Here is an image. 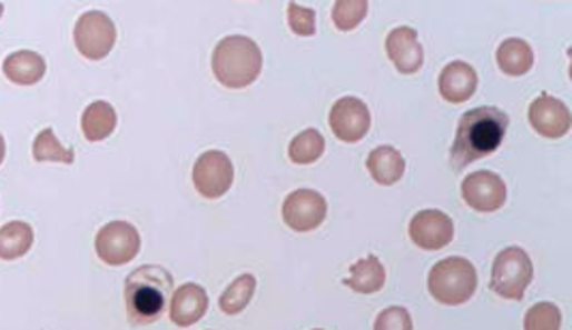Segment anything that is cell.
Listing matches in <instances>:
<instances>
[{
	"label": "cell",
	"instance_id": "obj_1",
	"mask_svg": "<svg viewBox=\"0 0 572 330\" xmlns=\"http://www.w3.org/2000/svg\"><path fill=\"white\" fill-rule=\"evenodd\" d=\"M509 122V114L493 106H483L465 112L458 120L457 136L451 150L453 168L463 170L465 166L500 149V144L506 138Z\"/></svg>",
	"mask_w": 572,
	"mask_h": 330
},
{
	"label": "cell",
	"instance_id": "obj_2",
	"mask_svg": "<svg viewBox=\"0 0 572 330\" xmlns=\"http://www.w3.org/2000/svg\"><path fill=\"white\" fill-rule=\"evenodd\" d=\"M172 294L174 279L170 270L155 264L134 270L125 283V304L129 320L134 324L157 322L172 300Z\"/></svg>",
	"mask_w": 572,
	"mask_h": 330
},
{
	"label": "cell",
	"instance_id": "obj_3",
	"mask_svg": "<svg viewBox=\"0 0 572 330\" xmlns=\"http://www.w3.org/2000/svg\"><path fill=\"white\" fill-rule=\"evenodd\" d=\"M259 46L245 34H229L213 52V73L226 89H247L262 73Z\"/></svg>",
	"mask_w": 572,
	"mask_h": 330
},
{
	"label": "cell",
	"instance_id": "obj_4",
	"mask_svg": "<svg viewBox=\"0 0 572 330\" xmlns=\"http://www.w3.org/2000/svg\"><path fill=\"white\" fill-rule=\"evenodd\" d=\"M479 272L474 264L461 256L440 260L430 272V292L433 299L448 307H457L476 294Z\"/></svg>",
	"mask_w": 572,
	"mask_h": 330
},
{
	"label": "cell",
	"instance_id": "obj_5",
	"mask_svg": "<svg viewBox=\"0 0 572 330\" xmlns=\"http://www.w3.org/2000/svg\"><path fill=\"white\" fill-rule=\"evenodd\" d=\"M534 279V264L521 247L497 253L491 270V290L502 299L521 300Z\"/></svg>",
	"mask_w": 572,
	"mask_h": 330
},
{
	"label": "cell",
	"instance_id": "obj_6",
	"mask_svg": "<svg viewBox=\"0 0 572 330\" xmlns=\"http://www.w3.org/2000/svg\"><path fill=\"white\" fill-rule=\"evenodd\" d=\"M140 249H142L140 232L127 221H110L97 232V239H95V251L99 260L106 262L108 267H122L136 260Z\"/></svg>",
	"mask_w": 572,
	"mask_h": 330
},
{
	"label": "cell",
	"instance_id": "obj_7",
	"mask_svg": "<svg viewBox=\"0 0 572 330\" xmlns=\"http://www.w3.org/2000/svg\"><path fill=\"white\" fill-rule=\"evenodd\" d=\"M73 39L82 57H87L88 60L106 59L116 43L115 22L103 11H87L76 22Z\"/></svg>",
	"mask_w": 572,
	"mask_h": 330
},
{
	"label": "cell",
	"instance_id": "obj_8",
	"mask_svg": "<svg viewBox=\"0 0 572 330\" xmlns=\"http://www.w3.org/2000/svg\"><path fill=\"white\" fill-rule=\"evenodd\" d=\"M234 182V166L224 150H206L194 166V184L201 198L219 200Z\"/></svg>",
	"mask_w": 572,
	"mask_h": 330
},
{
	"label": "cell",
	"instance_id": "obj_9",
	"mask_svg": "<svg viewBox=\"0 0 572 330\" xmlns=\"http://www.w3.org/2000/svg\"><path fill=\"white\" fill-rule=\"evenodd\" d=\"M333 133L347 144L361 142L372 129V112L358 97H342L328 114Z\"/></svg>",
	"mask_w": 572,
	"mask_h": 330
},
{
	"label": "cell",
	"instance_id": "obj_10",
	"mask_svg": "<svg viewBox=\"0 0 572 330\" xmlns=\"http://www.w3.org/2000/svg\"><path fill=\"white\" fill-rule=\"evenodd\" d=\"M282 212L287 228L294 232H312L324 223L328 204L314 189H296L287 196Z\"/></svg>",
	"mask_w": 572,
	"mask_h": 330
},
{
	"label": "cell",
	"instance_id": "obj_11",
	"mask_svg": "<svg viewBox=\"0 0 572 330\" xmlns=\"http://www.w3.org/2000/svg\"><path fill=\"white\" fill-rule=\"evenodd\" d=\"M461 196L470 209L495 212L506 204V184L502 177L489 170H479L461 182Z\"/></svg>",
	"mask_w": 572,
	"mask_h": 330
},
{
	"label": "cell",
	"instance_id": "obj_12",
	"mask_svg": "<svg viewBox=\"0 0 572 330\" xmlns=\"http://www.w3.org/2000/svg\"><path fill=\"white\" fill-rule=\"evenodd\" d=\"M530 124L546 140H560L571 131L572 114L569 106L553 94H539L530 106Z\"/></svg>",
	"mask_w": 572,
	"mask_h": 330
},
{
	"label": "cell",
	"instance_id": "obj_13",
	"mask_svg": "<svg viewBox=\"0 0 572 330\" xmlns=\"http://www.w3.org/2000/svg\"><path fill=\"white\" fill-rule=\"evenodd\" d=\"M410 239L425 251H437L455 239V223L442 210H421L410 221Z\"/></svg>",
	"mask_w": 572,
	"mask_h": 330
},
{
	"label": "cell",
	"instance_id": "obj_14",
	"mask_svg": "<svg viewBox=\"0 0 572 330\" xmlns=\"http://www.w3.org/2000/svg\"><path fill=\"white\" fill-rule=\"evenodd\" d=\"M437 89L444 101L465 103L474 97V92L479 89V73L472 64H467L463 60L448 62L440 73Z\"/></svg>",
	"mask_w": 572,
	"mask_h": 330
},
{
	"label": "cell",
	"instance_id": "obj_15",
	"mask_svg": "<svg viewBox=\"0 0 572 330\" xmlns=\"http://www.w3.org/2000/svg\"><path fill=\"white\" fill-rule=\"evenodd\" d=\"M386 52L388 59L393 60V64L397 67L401 73H416L423 62H425V54H423V46L418 41L416 30L410 27H400L393 29L386 37Z\"/></svg>",
	"mask_w": 572,
	"mask_h": 330
},
{
	"label": "cell",
	"instance_id": "obj_16",
	"mask_svg": "<svg viewBox=\"0 0 572 330\" xmlns=\"http://www.w3.org/2000/svg\"><path fill=\"white\" fill-rule=\"evenodd\" d=\"M208 311V294L198 283H185L172 294L170 318L180 329H189L200 322Z\"/></svg>",
	"mask_w": 572,
	"mask_h": 330
},
{
	"label": "cell",
	"instance_id": "obj_17",
	"mask_svg": "<svg viewBox=\"0 0 572 330\" xmlns=\"http://www.w3.org/2000/svg\"><path fill=\"white\" fill-rule=\"evenodd\" d=\"M46 60L37 52L30 50H20L9 54L2 62V73L7 76V80H11L13 84L20 87H32L37 82H41V78L46 76Z\"/></svg>",
	"mask_w": 572,
	"mask_h": 330
},
{
	"label": "cell",
	"instance_id": "obj_18",
	"mask_svg": "<svg viewBox=\"0 0 572 330\" xmlns=\"http://www.w3.org/2000/svg\"><path fill=\"white\" fill-rule=\"evenodd\" d=\"M367 168L377 184L391 187L400 182L401 177L405 174V159L400 150L393 147H377L367 157Z\"/></svg>",
	"mask_w": 572,
	"mask_h": 330
},
{
	"label": "cell",
	"instance_id": "obj_19",
	"mask_svg": "<svg viewBox=\"0 0 572 330\" xmlns=\"http://www.w3.org/2000/svg\"><path fill=\"white\" fill-rule=\"evenodd\" d=\"M384 283H386V270L375 256H367L356 264H352L349 277L345 279V286H349L358 294H375L384 288Z\"/></svg>",
	"mask_w": 572,
	"mask_h": 330
},
{
	"label": "cell",
	"instance_id": "obj_20",
	"mask_svg": "<svg viewBox=\"0 0 572 330\" xmlns=\"http://www.w3.org/2000/svg\"><path fill=\"white\" fill-rule=\"evenodd\" d=\"M116 110L108 101L90 103L82 114V133L88 142H103L116 129Z\"/></svg>",
	"mask_w": 572,
	"mask_h": 330
},
{
	"label": "cell",
	"instance_id": "obj_21",
	"mask_svg": "<svg viewBox=\"0 0 572 330\" xmlns=\"http://www.w3.org/2000/svg\"><path fill=\"white\" fill-rule=\"evenodd\" d=\"M495 57H497V67L513 78L525 76L534 67V52L530 43L523 39H506L497 48Z\"/></svg>",
	"mask_w": 572,
	"mask_h": 330
},
{
	"label": "cell",
	"instance_id": "obj_22",
	"mask_svg": "<svg viewBox=\"0 0 572 330\" xmlns=\"http://www.w3.org/2000/svg\"><path fill=\"white\" fill-rule=\"evenodd\" d=\"M34 242V232L24 221H9L0 228V260L11 262L27 256Z\"/></svg>",
	"mask_w": 572,
	"mask_h": 330
},
{
	"label": "cell",
	"instance_id": "obj_23",
	"mask_svg": "<svg viewBox=\"0 0 572 330\" xmlns=\"http://www.w3.org/2000/svg\"><path fill=\"white\" fill-rule=\"evenodd\" d=\"M256 294V277L252 272L236 277L228 288L224 290V294L219 297V307L224 313L236 316L240 311L247 309V304L252 302Z\"/></svg>",
	"mask_w": 572,
	"mask_h": 330
},
{
	"label": "cell",
	"instance_id": "obj_24",
	"mask_svg": "<svg viewBox=\"0 0 572 330\" xmlns=\"http://www.w3.org/2000/svg\"><path fill=\"white\" fill-rule=\"evenodd\" d=\"M326 149L324 136L317 129H305L303 133H298L292 142H289V159L298 166H309L315 163Z\"/></svg>",
	"mask_w": 572,
	"mask_h": 330
},
{
	"label": "cell",
	"instance_id": "obj_25",
	"mask_svg": "<svg viewBox=\"0 0 572 330\" xmlns=\"http://www.w3.org/2000/svg\"><path fill=\"white\" fill-rule=\"evenodd\" d=\"M32 157L34 161H55V163H67L71 166L76 161L73 149H67L58 142L57 133L48 127L37 133L32 144Z\"/></svg>",
	"mask_w": 572,
	"mask_h": 330
},
{
	"label": "cell",
	"instance_id": "obj_26",
	"mask_svg": "<svg viewBox=\"0 0 572 330\" xmlns=\"http://www.w3.org/2000/svg\"><path fill=\"white\" fill-rule=\"evenodd\" d=\"M367 13H369L367 0H337L333 4V22L344 32L358 29L361 22L367 18Z\"/></svg>",
	"mask_w": 572,
	"mask_h": 330
},
{
	"label": "cell",
	"instance_id": "obj_27",
	"mask_svg": "<svg viewBox=\"0 0 572 330\" xmlns=\"http://www.w3.org/2000/svg\"><path fill=\"white\" fill-rule=\"evenodd\" d=\"M525 330H560L562 329V311L553 302H536L525 313Z\"/></svg>",
	"mask_w": 572,
	"mask_h": 330
},
{
	"label": "cell",
	"instance_id": "obj_28",
	"mask_svg": "<svg viewBox=\"0 0 572 330\" xmlns=\"http://www.w3.org/2000/svg\"><path fill=\"white\" fill-rule=\"evenodd\" d=\"M287 22L289 29L298 37H314L315 34V9L300 7L296 2H289L287 7Z\"/></svg>",
	"mask_w": 572,
	"mask_h": 330
},
{
	"label": "cell",
	"instance_id": "obj_29",
	"mask_svg": "<svg viewBox=\"0 0 572 330\" xmlns=\"http://www.w3.org/2000/svg\"><path fill=\"white\" fill-rule=\"evenodd\" d=\"M373 330H414V322L405 307H388L377 316Z\"/></svg>",
	"mask_w": 572,
	"mask_h": 330
},
{
	"label": "cell",
	"instance_id": "obj_30",
	"mask_svg": "<svg viewBox=\"0 0 572 330\" xmlns=\"http://www.w3.org/2000/svg\"><path fill=\"white\" fill-rule=\"evenodd\" d=\"M4 161V138L0 136V163Z\"/></svg>",
	"mask_w": 572,
	"mask_h": 330
},
{
	"label": "cell",
	"instance_id": "obj_31",
	"mask_svg": "<svg viewBox=\"0 0 572 330\" xmlns=\"http://www.w3.org/2000/svg\"><path fill=\"white\" fill-rule=\"evenodd\" d=\"M2 11H4V7H2V4H0V16H2Z\"/></svg>",
	"mask_w": 572,
	"mask_h": 330
},
{
	"label": "cell",
	"instance_id": "obj_32",
	"mask_svg": "<svg viewBox=\"0 0 572 330\" xmlns=\"http://www.w3.org/2000/svg\"><path fill=\"white\" fill-rule=\"evenodd\" d=\"M315 330H319V329H315Z\"/></svg>",
	"mask_w": 572,
	"mask_h": 330
}]
</instances>
